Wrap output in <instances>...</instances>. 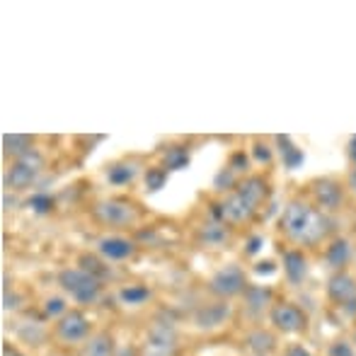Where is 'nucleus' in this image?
Instances as JSON below:
<instances>
[{
  "label": "nucleus",
  "mask_w": 356,
  "mask_h": 356,
  "mask_svg": "<svg viewBox=\"0 0 356 356\" xmlns=\"http://www.w3.org/2000/svg\"><path fill=\"white\" fill-rule=\"evenodd\" d=\"M44 313L49 315V318H63V315L68 313V305L63 298H49L47 303H44Z\"/></svg>",
  "instance_id": "cd10ccee"
},
{
  "label": "nucleus",
  "mask_w": 356,
  "mask_h": 356,
  "mask_svg": "<svg viewBox=\"0 0 356 356\" xmlns=\"http://www.w3.org/2000/svg\"><path fill=\"white\" fill-rule=\"evenodd\" d=\"M254 272L262 274V277H267V274H274V272H277V264L269 262V259H267V262H257V264H254Z\"/></svg>",
  "instance_id": "2f4dec72"
},
{
  "label": "nucleus",
  "mask_w": 356,
  "mask_h": 356,
  "mask_svg": "<svg viewBox=\"0 0 356 356\" xmlns=\"http://www.w3.org/2000/svg\"><path fill=\"white\" fill-rule=\"evenodd\" d=\"M27 207L32 209L34 213H49L54 209V199L49 197V194H32L27 202Z\"/></svg>",
  "instance_id": "a878e982"
},
{
  "label": "nucleus",
  "mask_w": 356,
  "mask_h": 356,
  "mask_svg": "<svg viewBox=\"0 0 356 356\" xmlns=\"http://www.w3.org/2000/svg\"><path fill=\"white\" fill-rule=\"evenodd\" d=\"M269 197V184L267 179L257 177H245L238 182V187L218 204L220 207V220L225 225H243L248 220L254 218V213L259 211L264 202Z\"/></svg>",
  "instance_id": "f03ea898"
},
{
  "label": "nucleus",
  "mask_w": 356,
  "mask_h": 356,
  "mask_svg": "<svg viewBox=\"0 0 356 356\" xmlns=\"http://www.w3.org/2000/svg\"><path fill=\"white\" fill-rule=\"evenodd\" d=\"M80 264H83L80 269H85V272L95 274L97 279H102L104 274H109V269L107 267H99L102 262H99V259H95V257H90V254H83V257H80Z\"/></svg>",
  "instance_id": "bb28decb"
},
{
  "label": "nucleus",
  "mask_w": 356,
  "mask_h": 356,
  "mask_svg": "<svg viewBox=\"0 0 356 356\" xmlns=\"http://www.w3.org/2000/svg\"><path fill=\"white\" fill-rule=\"evenodd\" d=\"M134 177H136V168H134V165H129V163H117V165H112V168L107 170V179L112 184H117V187L129 184Z\"/></svg>",
  "instance_id": "5701e85b"
},
{
  "label": "nucleus",
  "mask_w": 356,
  "mask_h": 356,
  "mask_svg": "<svg viewBox=\"0 0 356 356\" xmlns=\"http://www.w3.org/2000/svg\"><path fill=\"white\" fill-rule=\"evenodd\" d=\"M119 298L129 305H141L150 298V291L145 286H127V289L119 291Z\"/></svg>",
  "instance_id": "b1692460"
},
{
  "label": "nucleus",
  "mask_w": 356,
  "mask_h": 356,
  "mask_svg": "<svg viewBox=\"0 0 356 356\" xmlns=\"http://www.w3.org/2000/svg\"><path fill=\"white\" fill-rule=\"evenodd\" d=\"M92 213L99 223L112 225V228H127L138 220V209L127 199H104V202L95 204Z\"/></svg>",
  "instance_id": "39448f33"
},
{
  "label": "nucleus",
  "mask_w": 356,
  "mask_h": 356,
  "mask_svg": "<svg viewBox=\"0 0 356 356\" xmlns=\"http://www.w3.org/2000/svg\"><path fill=\"white\" fill-rule=\"evenodd\" d=\"M3 356H24V354L17 347H13V344H3Z\"/></svg>",
  "instance_id": "f704fd0d"
},
{
  "label": "nucleus",
  "mask_w": 356,
  "mask_h": 356,
  "mask_svg": "<svg viewBox=\"0 0 356 356\" xmlns=\"http://www.w3.org/2000/svg\"><path fill=\"white\" fill-rule=\"evenodd\" d=\"M284 274L289 284L298 286L308 277V257L300 250H286L284 252Z\"/></svg>",
  "instance_id": "ddd939ff"
},
{
  "label": "nucleus",
  "mask_w": 356,
  "mask_h": 356,
  "mask_svg": "<svg viewBox=\"0 0 356 356\" xmlns=\"http://www.w3.org/2000/svg\"><path fill=\"white\" fill-rule=\"evenodd\" d=\"M32 148V136H24V134H5L3 136V153L8 158L17 160L24 153H29Z\"/></svg>",
  "instance_id": "f3484780"
},
{
  "label": "nucleus",
  "mask_w": 356,
  "mask_h": 356,
  "mask_svg": "<svg viewBox=\"0 0 356 356\" xmlns=\"http://www.w3.org/2000/svg\"><path fill=\"white\" fill-rule=\"evenodd\" d=\"M277 145H279V155H282V163L286 170H298L303 165L305 155L303 150L298 148L289 136H277Z\"/></svg>",
  "instance_id": "dca6fc26"
},
{
  "label": "nucleus",
  "mask_w": 356,
  "mask_h": 356,
  "mask_svg": "<svg viewBox=\"0 0 356 356\" xmlns=\"http://www.w3.org/2000/svg\"><path fill=\"white\" fill-rule=\"evenodd\" d=\"M99 254L104 259H112V262H122V259H129L134 252H136V245L129 238H122V235H107L97 243Z\"/></svg>",
  "instance_id": "f8f14e48"
},
{
  "label": "nucleus",
  "mask_w": 356,
  "mask_h": 356,
  "mask_svg": "<svg viewBox=\"0 0 356 356\" xmlns=\"http://www.w3.org/2000/svg\"><path fill=\"white\" fill-rule=\"evenodd\" d=\"M349 158H352V163L356 168V136H352V141H349Z\"/></svg>",
  "instance_id": "c9c22d12"
},
{
  "label": "nucleus",
  "mask_w": 356,
  "mask_h": 356,
  "mask_svg": "<svg viewBox=\"0 0 356 356\" xmlns=\"http://www.w3.org/2000/svg\"><path fill=\"white\" fill-rule=\"evenodd\" d=\"M83 356H117V352H114V337L109 332L92 334Z\"/></svg>",
  "instance_id": "6ab92c4d"
},
{
  "label": "nucleus",
  "mask_w": 356,
  "mask_h": 356,
  "mask_svg": "<svg viewBox=\"0 0 356 356\" xmlns=\"http://www.w3.org/2000/svg\"><path fill=\"white\" fill-rule=\"evenodd\" d=\"M58 284L68 296L80 305H90L99 298L102 293V279H97L95 274L85 272V269H63L58 274Z\"/></svg>",
  "instance_id": "7ed1b4c3"
},
{
  "label": "nucleus",
  "mask_w": 356,
  "mask_h": 356,
  "mask_svg": "<svg viewBox=\"0 0 356 356\" xmlns=\"http://www.w3.org/2000/svg\"><path fill=\"white\" fill-rule=\"evenodd\" d=\"M284 356H313V354H310L308 349L303 347V344H291V347L286 349Z\"/></svg>",
  "instance_id": "473e14b6"
},
{
  "label": "nucleus",
  "mask_w": 356,
  "mask_h": 356,
  "mask_svg": "<svg viewBox=\"0 0 356 356\" xmlns=\"http://www.w3.org/2000/svg\"><path fill=\"white\" fill-rule=\"evenodd\" d=\"M245 289H248V277H245V272L238 264H228V267L218 269V272L209 279V291H211L213 296H218L220 300L245 293Z\"/></svg>",
  "instance_id": "0eeeda50"
},
{
  "label": "nucleus",
  "mask_w": 356,
  "mask_h": 356,
  "mask_svg": "<svg viewBox=\"0 0 356 356\" xmlns=\"http://www.w3.org/2000/svg\"><path fill=\"white\" fill-rule=\"evenodd\" d=\"M264 245V240H262V235H252V238L248 240V254H254L259 248Z\"/></svg>",
  "instance_id": "72a5a7b5"
},
{
  "label": "nucleus",
  "mask_w": 356,
  "mask_h": 356,
  "mask_svg": "<svg viewBox=\"0 0 356 356\" xmlns=\"http://www.w3.org/2000/svg\"><path fill=\"white\" fill-rule=\"evenodd\" d=\"M228 315H230V305L228 303H211V305H207V308H202L197 313V325L199 327H218L220 323H225L228 320Z\"/></svg>",
  "instance_id": "2eb2a0df"
},
{
  "label": "nucleus",
  "mask_w": 356,
  "mask_h": 356,
  "mask_svg": "<svg viewBox=\"0 0 356 356\" xmlns=\"http://www.w3.org/2000/svg\"><path fill=\"white\" fill-rule=\"evenodd\" d=\"M117 356H136V352H134V347H124V349H119Z\"/></svg>",
  "instance_id": "4c0bfd02"
},
{
  "label": "nucleus",
  "mask_w": 356,
  "mask_h": 356,
  "mask_svg": "<svg viewBox=\"0 0 356 356\" xmlns=\"http://www.w3.org/2000/svg\"><path fill=\"white\" fill-rule=\"evenodd\" d=\"M228 170H233L235 175L245 172V170H248V155H245L243 150H238V153H233V155H230Z\"/></svg>",
  "instance_id": "7c9ffc66"
},
{
  "label": "nucleus",
  "mask_w": 356,
  "mask_h": 356,
  "mask_svg": "<svg viewBox=\"0 0 356 356\" xmlns=\"http://www.w3.org/2000/svg\"><path fill=\"white\" fill-rule=\"evenodd\" d=\"M248 347L252 349L254 356H269L274 349H277V342H274V337L267 332V330H254V332L248 337Z\"/></svg>",
  "instance_id": "aec40b11"
},
{
  "label": "nucleus",
  "mask_w": 356,
  "mask_h": 356,
  "mask_svg": "<svg viewBox=\"0 0 356 356\" xmlns=\"http://www.w3.org/2000/svg\"><path fill=\"white\" fill-rule=\"evenodd\" d=\"M347 184H349V189H352V192L356 194V168L352 170V172H349V179H347Z\"/></svg>",
  "instance_id": "e433bc0d"
},
{
  "label": "nucleus",
  "mask_w": 356,
  "mask_h": 356,
  "mask_svg": "<svg viewBox=\"0 0 356 356\" xmlns=\"http://www.w3.org/2000/svg\"><path fill=\"white\" fill-rule=\"evenodd\" d=\"M269 303H272V291L267 286H248L245 289V305L252 313H262Z\"/></svg>",
  "instance_id": "a211bd4d"
},
{
  "label": "nucleus",
  "mask_w": 356,
  "mask_h": 356,
  "mask_svg": "<svg viewBox=\"0 0 356 356\" xmlns=\"http://www.w3.org/2000/svg\"><path fill=\"white\" fill-rule=\"evenodd\" d=\"M165 182H168V170H165V168L145 170V187H148L150 192H158V189H163Z\"/></svg>",
  "instance_id": "393cba45"
},
{
  "label": "nucleus",
  "mask_w": 356,
  "mask_h": 356,
  "mask_svg": "<svg viewBox=\"0 0 356 356\" xmlns=\"http://www.w3.org/2000/svg\"><path fill=\"white\" fill-rule=\"evenodd\" d=\"M189 165V150L187 145H170L163 153V168L165 170H184Z\"/></svg>",
  "instance_id": "412c9836"
},
{
  "label": "nucleus",
  "mask_w": 356,
  "mask_h": 356,
  "mask_svg": "<svg viewBox=\"0 0 356 356\" xmlns=\"http://www.w3.org/2000/svg\"><path fill=\"white\" fill-rule=\"evenodd\" d=\"M202 240H204L207 245H213V248L223 245L225 240H228V230H225V223H223V220H211V223L204 225Z\"/></svg>",
  "instance_id": "4be33fe9"
},
{
  "label": "nucleus",
  "mask_w": 356,
  "mask_h": 356,
  "mask_svg": "<svg viewBox=\"0 0 356 356\" xmlns=\"http://www.w3.org/2000/svg\"><path fill=\"white\" fill-rule=\"evenodd\" d=\"M310 197H313V207L320 209L323 213H334L342 209L344 204V187L337 179H315L310 184Z\"/></svg>",
  "instance_id": "6e6552de"
},
{
  "label": "nucleus",
  "mask_w": 356,
  "mask_h": 356,
  "mask_svg": "<svg viewBox=\"0 0 356 356\" xmlns=\"http://www.w3.org/2000/svg\"><path fill=\"white\" fill-rule=\"evenodd\" d=\"M327 354L330 356H356V347L349 339H337V342L330 344Z\"/></svg>",
  "instance_id": "c85d7f7f"
},
{
  "label": "nucleus",
  "mask_w": 356,
  "mask_h": 356,
  "mask_svg": "<svg viewBox=\"0 0 356 356\" xmlns=\"http://www.w3.org/2000/svg\"><path fill=\"white\" fill-rule=\"evenodd\" d=\"M56 337L66 344H80L90 337V320L80 310H68L56 323Z\"/></svg>",
  "instance_id": "9b49d317"
},
{
  "label": "nucleus",
  "mask_w": 356,
  "mask_h": 356,
  "mask_svg": "<svg viewBox=\"0 0 356 356\" xmlns=\"http://www.w3.org/2000/svg\"><path fill=\"white\" fill-rule=\"evenodd\" d=\"M177 349V330L170 320H155L145 337L143 356H172Z\"/></svg>",
  "instance_id": "423d86ee"
},
{
  "label": "nucleus",
  "mask_w": 356,
  "mask_h": 356,
  "mask_svg": "<svg viewBox=\"0 0 356 356\" xmlns=\"http://www.w3.org/2000/svg\"><path fill=\"white\" fill-rule=\"evenodd\" d=\"M272 318V325L284 334H298V332H305L308 327V315L293 303H277L269 313Z\"/></svg>",
  "instance_id": "9d476101"
},
{
  "label": "nucleus",
  "mask_w": 356,
  "mask_h": 356,
  "mask_svg": "<svg viewBox=\"0 0 356 356\" xmlns=\"http://www.w3.org/2000/svg\"><path fill=\"white\" fill-rule=\"evenodd\" d=\"M352 344H354V347H356V332H354V339H352Z\"/></svg>",
  "instance_id": "58836bf2"
},
{
  "label": "nucleus",
  "mask_w": 356,
  "mask_h": 356,
  "mask_svg": "<svg viewBox=\"0 0 356 356\" xmlns=\"http://www.w3.org/2000/svg\"><path fill=\"white\" fill-rule=\"evenodd\" d=\"M327 298L349 315H356V279L349 272H334L327 282Z\"/></svg>",
  "instance_id": "1a4fd4ad"
},
{
  "label": "nucleus",
  "mask_w": 356,
  "mask_h": 356,
  "mask_svg": "<svg viewBox=\"0 0 356 356\" xmlns=\"http://www.w3.org/2000/svg\"><path fill=\"white\" fill-rule=\"evenodd\" d=\"M252 155H254V160H257V163H264V165L272 163V148H269L267 143H262V141H254Z\"/></svg>",
  "instance_id": "c756f323"
},
{
  "label": "nucleus",
  "mask_w": 356,
  "mask_h": 356,
  "mask_svg": "<svg viewBox=\"0 0 356 356\" xmlns=\"http://www.w3.org/2000/svg\"><path fill=\"white\" fill-rule=\"evenodd\" d=\"M282 230L284 235L296 245H318L325 240L332 230V220L327 213L315 209L308 202H293L286 204L282 213Z\"/></svg>",
  "instance_id": "f257e3e1"
},
{
  "label": "nucleus",
  "mask_w": 356,
  "mask_h": 356,
  "mask_svg": "<svg viewBox=\"0 0 356 356\" xmlns=\"http://www.w3.org/2000/svg\"><path fill=\"white\" fill-rule=\"evenodd\" d=\"M352 259V243L347 238H334L325 250V262L334 269V272H344V267Z\"/></svg>",
  "instance_id": "4468645a"
},
{
  "label": "nucleus",
  "mask_w": 356,
  "mask_h": 356,
  "mask_svg": "<svg viewBox=\"0 0 356 356\" xmlns=\"http://www.w3.org/2000/svg\"><path fill=\"white\" fill-rule=\"evenodd\" d=\"M44 168V158L39 150H29L24 153L22 158L13 160L10 170L5 172V187L8 189H15V192H22V189L32 187L37 182L39 172Z\"/></svg>",
  "instance_id": "20e7f679"
}]
</instances>
